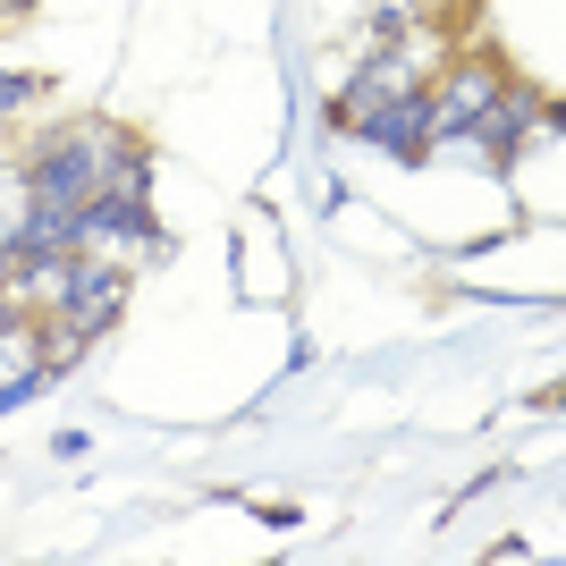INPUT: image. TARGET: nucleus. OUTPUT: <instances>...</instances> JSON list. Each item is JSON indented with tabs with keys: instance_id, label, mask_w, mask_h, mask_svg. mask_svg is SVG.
<instances>
[{
	"instance_id": "obj_4",
	"label": "nucleus",
	"mask_w": 566,
	"mask_h": 566,
	"mask_svg": "<svg viewBox=\"0 0 566 566\" xmlns=\"http://www.w3.org/2000/svg\"><path fill=\"white\" fill-rule=\"evenodd\" d=\"M355 136L389 144V153H423V144H431V118H423V102H380V111L355 118Z\"/></svg>"
},
{
	"instance_id": "obj_2",
	"label": "nucleus",
	"mask_w": 566,
	"mask_h": 566,
	"mask_svg": "<svg viewBox=\"0 0 566 566\" xmlns=\"http://www.w3.org/2000/svg\"><path fill=\"white\" fill-rule=\"evenodd\" d=\"M118 262H76L69 271V296H60V305H69V331H102V322H111L118 313Z\"/></svg>"
},
{
	"instance_id": "obj_3",
	"label": "nucleus",
	"mask_w": 566,
	"mask_h": 566,
	"mask_svg": "<svg viewBox=\"0 0 566 566\" xmlns=\"http://www.w3.org/2000/svg\"><path fill=\"white\" fill-rule=\"evenodd\" d=\"M34 380H43V347H34V322H0V415L9 406H25L34 398Z\"/></svg>"
},
{
	"instance_id": "obj_1",
	"label": "nucleus",
	"mask_w": 566,
	"mask_h": 566,
	"mask_svg": "<svg viewBox=\"0 0 566 566\" xmlns=\"http://www.w3.org/2000/svg\"><path fill=\"white\" fill-rule=\"evenodd\" d=\"M499 102V76L491 69H465V76H449V94L440 102H423V118H431V144H457L473 127V118Z\"/></svg>"
},
{
	"instance_id": "obj_5",
	"label": "nucleus",
	"mask_w": 566,
	"mask_h": 566,
	"mask_svg": "<svg viewBox=\"0 0 566 566\" xmlns=\"http://www.w3.org/2000/svg\"><path fill=\"white\" fill-rule=\"evenodd\" d=\"M25 102V76H0V111H18Z\"/></svg>"
}]
</instances>
